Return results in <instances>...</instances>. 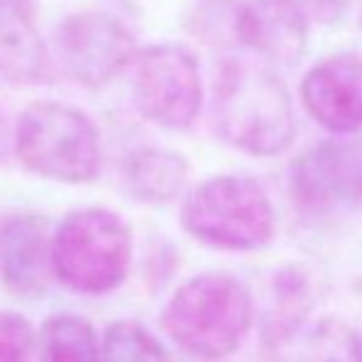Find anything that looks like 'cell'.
Here are the masks:
<instances>
[{"label": "cell", "instance_id": "cell-20", "mask_svg": "<svg viewBox=\"0 0 362 362\" xmlns=\"http://www.w3.org/2000/svg\"><path fill=\"white\" fill-rule=\"evenodd\" d=\"M360 23H362V5H360Z\"/></svg>", "mask_w": 362, "mask_h": 362}, {"label": "cell", "instance_id": "cell-3", "mask_svg": "<svg viewBox=\"0 0 362 362\" xmlns=\"http://www.w3.org/2000/svg\"><path fill=\"white\" fill-rule=\"evenodd\" d=\"M180 224L195 242L217 252H257L276 234V210L262 182L227 173L187 192Z\"/></svg>", "mask_w": 362, "mask_h": 362}, {"label": "cell", "instance_id": "cell-1", "mask_svg": "<svg viewBox=\"0 0 362 362\" xmlns=\"http://www.w3.org/2000/svg\"><path fill=\"white\" fill-rule=\"evenodd\" d=\"M212 124L227 146L274 158L296 139L293 101L281 76L264 62L227 59L215 76Z\"/></svg>", "mask_w": 362, "mask_h": 362}, {"label": "cell", "instance_id": "cell-17", "mask_svg": "<svg viewBox=\"0 0 362 362\" xmlns=\"http://www.w3.org/2000/svg\"><path fill=\"white\" fill-rule=\"evenodd\" d=\"M35 328L23 313L0 310V362H33Z\"/></svg>", "mask_w": 362, "mask_h": 362}, {"label": "cell", "instance_id": "cell-16", "mask_svg": "<svg viewBox=\"0 0 362 362\" xmlns=\"http://www.w3.org/2000/svg\"><path fill=\"white\" fill-rule=\"evenodd\" d=\"M101 362H173L158 338L139 320H114L101 338Z\"/></svg>", "mask_w": 362, "mask_h": 362}, {"label": "cell", "instance_id": "cell-11", "mask_svg": "<svg viewBox=\"0 0 362 362\" xmlns=\"http://www.w3.org/2000/svg\"><path fill=\"white\" fill-rule=\"evenodd\" d=\"M308 20L288 0L239 3L234 42L269 64H296L308 42Z\"/></svg>", "mask_w": 362, "mask_h": 362}, {"label": "cell", "instance_id": "cell-2", "mask_svg": "<svg viewBox=\"0 0 362 362\" xmlns=\"http://www.w3.org/2000/svg\"><path fill=\"white\" fill-rule=\"evenodd\" d=\"M252 323V293L224 272H202L182 281L160 313L163 333L185 355L205 362L232 358Z\"/></svg>", "mask_w": 362, "mask_h": 362}, {"label": "cell", "instance_id": "cell-10", "mask_svg": "<svg viewBox=\"0 0 362 362\" xmlns=\"http://www.w3.org/2000/svg\"><path fill=\"white\" fill-rule=\"evenodd\" d=\"M0 276L20 298H40L52 279V232L42 215L23 212L0 224Z\"/></svg>", "mask_w": 362, "mask_h": 362}, {"label": "cell", "instance_id": "cell-9", "mask_svg": "<svg viewBox=\"0 0 362 362\" xmlns=\"http://www.w3.org/2000/svg\"><path fill=\"white\" fill-rule=\"evenodd\" d=\"M303 109L323 131L353 136L362 129V54L335 52L300 79Z\"/></svg>", "mask_w": 362, "mask_h": 362}, {"label": "cell", "instance_id": "cell-15", "mask_svg": "<svg viewBox=\"0 0 362 362\" xmlns=\"http://www.w3.org/2000/svg\"><path fill=\"white\" fill-rule=\"evenodd\" d=\"M298 362H362V338L345 320L323 318L305 333Z\"/></svg>", "mask_w": 362, "mask_h": 362}, {"label": "cell", "instance_id": "cell-12", "mask_svg": "<svg viewBox=\"0 0 362 362\" xmlns=\"http://www.w3.org/2000/svg\"><path fill=\"white\" fill-rule=\"evenodd\" d=\"M0 79L10 84L52 79V54L28 0H0Z\"/></svg>", "mask_w": 362, "mask_h": 362}, {"label": "cell", "instance_id": "cell-18", "mask_svg": "<svg viewBox=\"0 0 362 362\" xmlns=\"http://www.w3.org/2000/svg\"><path fill=\"white\" fill-rule=\"evenodd\" d=\"M308 23L333 25L350 10L355 0H288Z\"/></svg>", "mask_w": 362, "mask_h": 362}, {"label": "cell", "instance_id": "cell-4", "mask_svg": "<svg viewBox=\"0 0 362 362\" xmlns=\"http://www.w3.org/2000/svg\"><path fill=\"white\" fill-rule=\"evenodd\" d=\"M134 264V232L106 207H84L52 232V276L84 296L111 293L126 281Z\"/></svg>", "mask_w": 362, "mask_h": 362}, {"label": "cell", "instance_id": "cell-7", "mask_svg": "<svg viewBox=\"0 0 362 362\" xmlns=\"http://www.w3.org/2000/svg\"><path fill=\"white\" fill-rule=\"evenodd\" d=\"M136 37L116 15L84 10L54 30V59L62 72L86 89H99L129 69Z\"/></svg>", "mask_w": 362, "mask_h": 362}, {"label": "cell", "instance_id": "cell-14", "mask_svg": "<svg viewBox=\"0 0 362 362\" xmlns=\"http://www.w3.org/2000/svg\"><path fill=\"white\" fill-rule=\"evenodd\" d=\"M40 362H101V340L89 318L54 313L40 330Z\"/></svg>", "mask_w": 362, "mask_h": 362}, {"label": "cell", "instance_id": "cell-6", "mask_svg": "<svg viewBox=\"0 0 362 362\" xmlns=\"http://www.w3.org/2000/svg\"><path fill=\"white\" fill-rule=\"evenodd\" d=\"M131 99L146 121L165 131H187L205 101L197 57L175 42L148 45L131 59Z\"/></svg>", "mask_w": 362, "mask_h": 362}, {"label": "cell", "instance_id": "cell-8", "mask_svg": "<svg viewBox=\"0 0 362 362\" xmlns=\"http://www.w3.org/2000/svg\"><path fill=\"white\" fill-rule=\"evenodd\" d=\"M296 205L313 215L362 210V144L320 141L288 168Z\"/></svg>", "mask_w": 362, "mask_h": 362}, {"label": "cell", "instance_id": "cell-19", "mask_svg": "<svg viewBox=\"0 0 362 362\" xmlns=\"http://www.w3.org/2000/svg\"><path fill=\"white\" fill-rule=\"evenodd\" d=\"M8 148H10V134H8V124H5L3 111H0V163L8 156Z\"/></svg>", "mask_w": 362, "mask_h": 362}, {"label": "cell", "instance_id": "cell-13", "mask_svg": "<svg viewBox=\"0 0 362 362\" xmlns=\"http://www.w3.org/2000/svg\"><path fill=\"white\" fill-rule=\"evenodd\" d=\"M190 165L185 156L170 148H141L126 160L124 182L134 200L160 205L180 195L185 187Z\"/></svg>", "mask_w": 362, "mask_h": 362}, {"label": "cell", "instance_id": "cell-5", "mask_svg": "<svg viewBox=\"0 0 362 362\" xmlns=\"http://www.w3.org/2000/svg\"><path fill=\"white\" fill-rule=\"evenodd\" d=\"M10 144L30 173L54 182L81 185L91 182L101 170L99 129L72 104H30L20 114Z\"/></svg>", "mask_w": 362, "mask_h": 362}, {"label": "cell", "instance_id": "cell-21", "mask_svg": "<svg viewBox=\"0 0 362 362\" xmlns=\"http://www.w3.org/2000/svg\"><path fill=\"white\" fill-rule=\"evenodd\" d=\"M0 224H3V219H0Z\"/></svg>", "mask_w": 362, "mask_h": 362}]
</instances>
